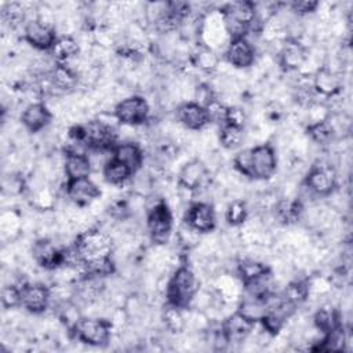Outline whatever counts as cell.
I'll list each match as a JSON object with an SVG mask.
<instances>
[{
    "label": "cell",
    "mask_w": 353,
    "mask_h": 353,
    "mask_svg": "<svg viewBox=\"0 0 353 353\" xmlns=\"http://www.w3.org/2000/svg\"><path fill=\"white\" fill-rule=\"evenodd\" d=\"M233 165L243 176L266 181L277 170V154L270 143H261L239 152L233 159Z\"/></svg>",
    "instance_id": "obj_1"
},
{
    "label": "cell",
    "mask_w": 353,
    "mask_h": 353,
    "mask_svg": "<svg viewBox=\"0 0 353 353\" xmlns=\"http://www.w3.org/2000/svg\"><path fill=\"white\" fill-rule=\"evenodd\" d=\"M194 272L188 265H179L165 283V302L179 309H189L199 290Z\"/></svg>",
    "instance_id": "obj_2"
},
{
    "label": "cell",
    "mask_w": 353,
    "mask_h": 353,
    "mask_svg": "<svg viewBox=\"0 0 353 353\" xmlns=\"http://www.w3.org/2000/svg\"><path fill=\"white\" fill-rule=\"evenodd\" d=\"M113 324L108 317L83 316L72 328L76 341L90 346H106L112 339Z\"/></svg>",
    "instance_id": "obj_3"
},
{
    "label": "cell",
    "mask_w": 353,
    "mask_h": 353,
    "mask_svg": "<svg viewBox=\"0 0 353 353\" xmlns=\"http://www.w3.org/2000/svg\"><path fill=\"white\" fill-rule=\"evenodd\" d=\"M73 245L79 251L84 263L97 258L112 255L113 252L112 236L95 226L77 233L73 240Z\"/></svg>",
    "instance_id": "obj_4"
},
{
    "label": "cell",
    "mask_w": 353,
    "mask_h": 353,
    "mask_svg": "<svg viewBox=\"0 0 353 353\" xmlns=\"http://www.w3.org/2000/svg\"><path fill=\"white\" fill-rule=\"evenodd\" d=\"M174 216L164 199H159L146 212V230L156 245H164L172 233Z\"/></svg>",
    "instance_id": "obj_5"
},
{
    "label": "cell",
    "mask_w": 353,
    "mask_h": 353,
    "mask_svg": "<svg viewBox=\"0 0 353 353\" xmlns=\"http://www.w3.org/2000/svg\"><path fill=\"white\" fill-rule=\"evenodd\" d=\"M113 114L119 124L138 127L148 121L150 106L142 95H127L116 102Z\"/></svg>",
    "instance_id": "obj_6"
},
{
    "label": "cell",
    "mask_w": 353,
    "mask_h": 353,
    "mask_svg": "<svg viewBox=\"0 0 353 353\" xmlns=\"http://www.w3.org/2000/svg\"><path fill=\"white\" fill-rule=\"evenodd\" d=\"M305 188L319 197H328L338 186V174L330 163H316L306 172Z\"/></svg>",
    "instance_id": "obj_7"
},
{
    "label": "cell",
    "mask_w": 353,
    "mask_h": 353,
    "mask_svg": "<svg viewBox=\"0 0 353 353\" xmlns=\"http://www.w3.org/2000/svg\"><path fill=\"white\" fill-rule=\"evenodd\" d=\"M178 186L197 193L210 188L211 176L210 168L201 159H190L186 161L178 172Z\"/></svg>",
    "instance_id": "obj_8"
},
{
    "label": "cell",
    "mask_w": 353,
    "mask_h": 353,
    "mask_svg": "<svg viewBox=\"0 0 353 353\" xmlns=\"http://www.w3.org/2000/svg\"><path fill=\"white\" fill-rule=\"evenodd\" d=\"M87 149L113 150L117 143V132L113 125L102 121L101 119L88 120L84 124Z\"/></svg>",
    "instance_id": "obj_9"
},
{
    "label": "cell",
    "mask_w": 353,
    "mask_h": 353,
    "mask_svg": "<svg viewBox=\"0 0 353 353\" xmlns=\"http://www.w3.org/2000/svg\"><path fill=\"white\" fill-rule=\"evenodd\" d=\"M23 40L37 51H51L58 34L57 29L39 19H29L23 25Z\"/></svg>",
    "instance_id": "obj_10"
},
{
    "label": "cell",
    "mask_w": 353,
    "mask_h": 353,
    "mask_svg": "<svg viewBox=\"0 0 353 353\" xmlns=\"http://www.w3.org/2000/svg\"><path fill=\"white\" fill-rule=\"evenodd\" d=\"M51 288L43 283L25 281L21 285V306L33 314L44 313L51 302Z\"/></svg>",
    "instance_id": "obj_11"
},
{
    "label": "cell",
    "mask_w": 353,
    "mask_h": 353,
    "mask_svg": "<svg viewBox=\"0 0 353 353\" xmlns=\"http://www.w3.org/2000/svg\"><path fill=\"white\" fill-rule=\"evenodd\" d=\"M183 222L201 234L211 233L216 226V214L214 205L207 201L190 203L185 212Z\"/></svg>",
    "instance_id": "obj_12"
},
{
    "label": "cell",
    "mask_w": 353,
    "mask_h": 353,
    "mask_svg": "<svg viewBox=\"0 0 353 353\" xmlns=\"http://www.w3.org/2000/svg\"><path fill=\"white\" fill-rule=\"evenodd\" d=\"M65 193L70 203L79 207H90L94 201L101 199L99 186L88 178L68 179L65 183Z\"/></svg>",
    "instance_id": "obj_13"
},
{
    "label": "cell",
    "mask_w": 353,
    "mask_h": 353,
    "mask_svg": "<svg viewBox=\"0 0 353 353\" xmlns=\"http://www.w3.org/2000/svg\"><path fill=\"white\" fill-rule=\"evenodd\" d=\"M30 252L33 261L47 270H57L63 265V248H59L48 237L37 239L32 244Z\"/></svg>",
    "instance_id": "obj_14"
},
{
    "label": "cell",
    "mask_w": 353,
    "mask_h": 353,
    "mask_svg": "<svg viewBox=\"0 0 353 353\" xmlns=\"http://www.w3.org/2000/svg\"><path fill=\"white\" fill-rule=\"evenodd\" d=\"M175 117L178 124L186 131H203L210 125V119L204 106L188 101L176 106Z\"/></svg>",
    "instance_id": "obj_15"
},
{
    "label": "cell",
    "mask_w": 353,
    "mask_h": 353,
    "mask_svg": "<svg viewBox=\"0 0 353 353\" xmlns=\"http://www.w3.org/2000/svg\"><path fill=\"white\" fill-rule=\"evenodd\" d=\"M225 58L236 69H248L255 63V47L247 37L232 39L226 44Z\"/></svg>",
    "instance_id": "obj_16"
},
{
    "label": "cell",
    "mask_w": 353,
    "mask_h": 353,
    "mask_svg": "<svg viewBox=\"0 0 353 353\" xmlns=\"http://www.w3.org/2000/svg\"><path fill=\"white\" fill-rule=\"evenodd\" d=\"M52 110L44 102H32L23 108L21 113L22 127L32 134L40 132L47 128L52 120Z\"/></svg>",
    "instance_id": "obj_17"
},
{
    "label": "cell",
    "mask_w": 353,
    "mask_h": 353,
    "mask_svg": "<svg viewBox=\"0 0 353 353\" xmlns=\"http://www.w3.org/2000/svg\"><path fill=\"white\" fill-rule=\"evenodd\" d=\"M309 54V48L301 44L295 39H285L281 44L280 51L277 52L279 65L287 72H298Z\"/></svg>",
    "instance_id": "obj_18"
},
{
    "label": "cell",
    "mask_w": 353,
    "mask_h": 353,
    "mask_svg": "<svg viewBox=\"0 0 353 353\" xmlns=\"http://www.w3.org/2000/svg\"><path fill=\"white\" fill-rule=\"evenodd\" d=\"M254 327H255V323H251L239 312H234L226 316L225 320L221 323V330L228 343L245 342L250 338Z\"/></svg>",
    "instance_id": "obj_19"
},
{
    "label": "cell",
    "mask_w": 353,
    "mask_h": 353,
    "mask_svg": "<svg viewBox=\"0 0 353 353\" xmlns=\"http://www.w3.org/2000/svg\"><path fill=\"white\" fill-rule=\"evenodd\" d=\"M312 87L316 95L328 99L342 91V73L320 66L312 74Z\"/></svg>",
    "instance_id": "obj_20"
},
{
    "label": "cell",
    "mask_w": 353,
    "mask_h": 353,
    "mask_svg": "<svg viewBox=\"0 0 353 353\" xmlns=\"http://www.w3.org/2000/svg\"><path fill=\"white\" fill-rule=\"evenodd\" d=\"M47 76L51 84V95H54L55 92L69 94L74 91L80 84L79 74L65 63L55 62Z\"/></svg>",
    "instance_id": "obj_21"
},
{
    "label": "cell",
    "mask_w": 353,
    "mask_h": 353,
    "mask_svg": "<svg viewBox=\"0 0 353 353\" xmlns=\"http://www.w3.org/2000/svg\"><path fill=\"white\" fill-rule=\"evenodd\" d=\"M112 156L131 170L132 174L142 170L143 165V150L139 143L134 141L117 142L112 150Z\"/></svg>",
    "instance_id": "obj_22"
},
{
    "label": "cell",
    "mask_w": 353,
    "mask_h": 353,
    "mask_svg": "<svg viewBox=\"0 0 353 353\" xmlns=\"http://www.w3.org/2000/svg\"><path fill=\"white\" fill-rule=\"evenodd\" d=\"M92 171V164L87 153L65 152L63 154V174L68 179L88 178Z\"/></svg>",
    "instance_id": "obj_23"
},
{
    "label": "cell",
    "mask_w": 353,
    "mask_h": 353,
    "mask_svg": "<svg viewBox=\"0 0 353 353\" xmlns=\"http://www.w3.org/2000/svg\"><path fill=\"white\" fill-rule=\"evenodd\" d=\"M51 54H52L55 62L63 63V62H68V61L76 58L77 55H80V44L74 36L61 34V36H58V39L51 50Z\"/></svg>",
    "instance_id": "obj_24"
},
{
    "label": "cell",
    "mask_w": 353,
    "mask_h": 353,
    "mask_svg": "<svg viewBox=\"0 0 353 353\" xmlns=\"http://www.w3.org/2000/svg\"><path fill=\"white\" fill-rule=\"evenodd\" d=\"M222 14L247 25L251 28L252 22L256 18V11H255V3L252 1H233L228 3L219 10Z\"/></svg>",
    "instance_id": "obj_25"
},
{
    "label": "cell",
    "mask_w": 353,
    "mask_h": 353,
    "mask_svg": "<svg viewBox=\"0 0 353 353\" xmlns=\"http://www.w3.org/2000/svg\"><path fill=\"white\" fill-rule=\"evenodd\" d=\"M102 175L109 185L120 186L128 182L134 174L128 167H125L123 163H120L113 156H110L102 167Z\"/></svg>",
    "instance_id": "obj_26"
},
{
    "label": "cell",
    "mask_w": 353,
    "mask_h": 353,
    "mask_svg": "<svg viewBox=\"0 0 353 353\" xmlns=\"http://www.w3.org/2000/svg\"><path fill=\"white\" fill-rule=\"evenodd\" d=\"M237 277L241 280V283L254 280L256 277H261L269 272H272V268L265 262L259 259L252 258H244L237 262Z\"/></svg>",
    "instance_id": "obj_27"
},
{
    "label": "cell",
    "mask_w": 353,
    "mask_h": 353,
    "mask_svg": "<svg viewBox=\"0 0 353 353\" xmlns=\"http://www.w3.org/2000/svg\"><path fill=\"white\" fill-rule=\"evenodd\" d=\"M266 309H268L266 299H259V298H254L250 295H245V296L241 295L236 312H239L241 316H244L251 323L256 324L261 321V319L266 313Z\"/></svg>",
    "instance_id": "obj_28"
},
{
    "label": "cell",
    "mask_w": 353,
    "mask_h": 353,
    "mask_svg": "<svg viewBox=\"0 0 353 353\" xmlns=\"http://www.w3.org/2000/svg\"><path fill=\"white\" fill-rule=\"evenodd\" d=\"M306 135L309 137V139L320 146H325L330 145L335 141L336 138V132L332 127V124L330 123V120H323L319 123H312L307 124L306 127Z\"/></svg>",
    "instance_id": "obj_29"
},
{
    "label": "cell",
    "mask_w": 353,
    "mask_h": 353,
    "mask_svg": "<svg viewBox=\"0 0 353 353\" xmlns=\"http://www.w3.org/2000/svg\"><path fill=\"white\" fill-rule=\"evenodd\" d=\"M186 309H179L172 305H165L161 312V321L164 324V328H167L172 334H181L186 330V317H185Z\"/></svg>",
    "instance_id": "obj_30"
},
{
    "label": "cell",
    "mask_w": 353,
    "mask_h": 353,
    "mask_svg": "<svg viewBox=\"0 0 353 353\" xmlns=\"http://www.w3.org/2000/svg\"><path fill=\"white\" fill-rule=\"evenodd\" d=\"M193 63L204 73H214L221 66V58L215 50L201 44L193 55Z\"/></svg>",
    "instance_id": "obj_31"
},
{
    "label": "cell",
    "mask_w": 353,
    "mask_h": 353,
    "mask_svg": "<svg viewBox=\"0 0 353 353\" xmlns=\"http://www.w3.org/2000/svg\"><path fill=\"white\" fill-rule=\"evenodd\" d=\"M250 211L247 207V203L243 199H234L230 200L225 210V219L229 226L232 228H240L243 226L248 219Z\"/></svg>",
    "instance_id": "obj_32"
},
{
    "label": "cell",
    "mask_w": 353,
    "mask_h": 353,
    "mask_svg": "<svg viewBox=\"0 0 353 353\" xmlns=\"http://www.w3.org/2000/svg\"><path fill=\"white\" fill-rule=\"evenodd\" d=\"M243 141H244V128L230 125V124L219 125L218 142L223 149L233 150L239 148L243 143Z\"/></svg>",
    "instance_id": "obj_33"
},
{
    "label": "cell",
    "mask_w": 353,
    "mask_h": 353,
    "mask_svg": "<svg viewBox=\"0 0 353 353\" xmlns=\"http://www.w3.org/2000/svg\"><path fill=\"white\" fill-rule=\"evenodd\" d=\"M57 196L50 186H39L32 193V205L39 211H50L55 207Z\"/></svg>",
    "instance_id": "obj_34"
},
{
    "label": "cell",
    "mask_w": 353,
    "mask_h": 353,
    "mask_svg": "<svg viewBox=\"0 0 353 353\" xmlns=\"http://www.w3.org/2000/svg\"><path fill=\"white\" fill-rule=\"evenodd\" d=\"M26 280L11 281L1 288V305L6 310H12L21 306V285Z\"/></svg>",
    "instance_id": "obj_35"
},
{
    "label": "cell",
    "mask_w": 353,
    "mask_h": 353,
    "mask_svg": "<svg viewBox=\"0 0 353 353\" xmlns=\"http://www.w3.org/2000/svg\"><path fill=\"white\" fill-rule=\"evenodd\" d=\"M176 240L179 243V245H182L186 250H192L199 247V244L201 243V233H199L197 230H194L193 228H190L188 223H182L178 228L176 232Z\"/></svg>",
    "instance_id": "obj_36"
},
{
    "label": "cell",
    "mask_w": 353,
    "mask_h": 353,
    "mask_svg": "<svg viewBox=\"0 0 353 353\" xmlns=\"http://www.w3.org/2000/svg\"><path fill=\"white\" fill-rule=\"evenodd\" d=\"M205 110H207V114H208V119H210V124L216 123V124L222 125L225 123L228 105L223 101H221L219 98H215L214 101H211L205 106Z\"/></svg>",
    "instance_id": "obj_37"
},
{
    "label": "cell",
    "mask_w": 353,
    "mask_h": 353,
    "mask_svg": "<svg viewBox=\"0 0 353 353\" xmlns=\"http://www.w3.org/2000/svg\"><path fill=\"white\" fill-rule=\"evenodd\" d=\"M247 123V113L243 108L232 105L228 106V112H226V119L223 124H230V125H236V127H241L244 128Z\"/></svg>",
    "instance_id": "obj_38"
},
{
    "label": "cell",
    "mask_w": 353,
    "mask_h": 353,
    "mask_svg": "<svg viewBox=\"0 0 353 353\" xmlns=\"http://www.w3.org/2000/svg\"><path fill=\"white\" fill-rule=\"evenodd\" d=\"M319 6V1H313V0H301V1H292L288 4L290 10L298 15V17H303L312 12H316Z\"/></svg>",
    "instance_id": "obj_39"
}]
</instances>
